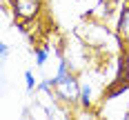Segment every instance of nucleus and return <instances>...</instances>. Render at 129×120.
<instances>
[{"label":"nucleus","instance_id":"1","mask_svg":"<svg viewBox=\"0 0 129 120\" xmlns=\"http://www.w3.org/2000/svg\"><path fill=\"white\" fill-rule=\"evenodd\" d=\"M53 85H56V91L60 93L62 100H78L80 98V87H78L76 78L67 71L64 62H60V69H58V76L53 78Z\"/></svg>","mask_w":129,"mask_h":120},{"label":"nucleus","instance_id":"2","mask_svg":"<svg viewBox=\"0 0 129 120\" xmlns=\"http://www.w3.org/2000/svg\"><path fill=\"white\" fill-rule=\"evenodd\" d=\"M11 7L20 20H34L40 13V0H11Z\"/></svg>","mask_w":129,"mask_h":120},{"label":"nucleus","instance_id":"3","mask_svg":"<svg viewBox=\"0 0 129 120\" xmlns=\"http://www.w3.org/2000/svg\"><path fill=\"white\" fill-rule=\"evenodd\" d=\"M118 29H120V36L129 40V7L122 11V16H120V25H118Z\"/></svg>","mask_w":129,"mask_h":120},{"label":"nucleus","instance_id":"4","mask_svg":"<svg viewBox=\"0 0 129 120\" xmlns=\"http://www.w3.org/2000/svg\"><path fill=\"white\" fill-rule=\"evenodd\" d=\"M89 98H91V89H89V85H82V87H80V102H82V107L89 105Z\"/></svg>","mask_w":129,"mask_h":120},{"label":"nucleus","instance_id":"5","mask_svg":"<svg viewBox=\"0 0 129 120\" xmlns=\"http://www.w3.org/2000/svg\"><path fill=\"white\" fill-rule=\"evenodd\" d=\"M47 56H49V51H47V49H42V47H40V49H36V65L42 67L45 62H47Z\"/></svg>","mask_w":129,"mask_h":120},{"label":"nucleus","instance_id":"6","mask_svg":"<svg viewBox=\"0 0 129 120\" xmlns=\"http://www.w3.org/2000/svg\"><path fill=\"white\" fill-rule=\"evenodd\" d=\"M25 82H27V89H29V91L36 89V78H34L31 71H25Z\"/></svg>","mask_w":129,"mask_h":120},{"label":"nucleus","instance_id":"7","mask_svg":"<svg viewBox=\"0 0 129 120\" xmlns=\"http://www.w3.org/2000/svg\"><path fill=\"white\" fill-rule=\"evenodd\" d=\"M0 53H2V58H7V53H9V45H7V42L0 45Z\"/></svg>","mask_w":129,"mask_h":120}]
</instances>
